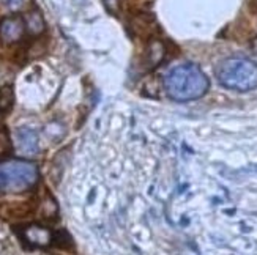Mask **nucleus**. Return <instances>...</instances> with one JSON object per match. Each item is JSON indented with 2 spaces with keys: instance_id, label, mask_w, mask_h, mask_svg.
I'll return each mask as SVG.
<instances>
[{
  "instance_id": "obj_8",
  "label": "nucleus",
  "mask_w": 257,
  "mask_h": 255,
  "mask_svg": "<svg viewBox=\"0 0 257 255\" xmlns=\"http://www.w3.org/2000/svg\"><path fill=\"white\" fill-rule=\"evenodd\" d=\"M24 21H26V29H27L30 37L37 38V37L43 35V32L46 30V22H44L43 13L38 8L30 10L29 13L24 16Z\"/></svg>"
},
{
  "instance_id": "obj_17",
  "label": "nucleus",
  "mask_w": 257,
  "mask_h": 255,
  "mask_svg": "<svg viewBox=\"0 0 257 255\" xmlns=\"http://www.w3.org/2000/svg\"><path fill=\"white\" fill-rule=\"evenodd\" d=\"M252 51L257 54V38H255V40H254V43H252Z\"/></svg>"
},
{
  "instance_id": "obj_19",
  "label": "nucleus",
  "mask_w": 257,
  "mask_h": 255,
  "mask_svg": "<svg viewBox=\"0 0 257 255\" xmlns=\"http://www.w3.org/2000/svg\"><path fill=\"white\" fill-rule=\"evenodd\" d=\"M4 2H7V0H4Z\"/></svg>"
},
{
  "instance_id": "obj_15",
  "label": "nucleus",
  "mask_w": 257,
  "mask_h": 255,
  "mask_svg": "<svg viewBox=\"0 0 257 255\" xmlns=\"http://www.w3.org/2000/svg\"><path fill=\"white\" fill-rule=\"evenodd\" d=\"M7 5L11 10H18L22 5V0H7Z\"/></svg>"
},
{
  "instance_id": "obj_7",
  "label": "nucleus",
  "mask_w": 257,
  "mask_h": 255,
  "mask_svg": "<svg viewBox=\"0 0 257 255\" xmlns=\"http://www.w3.org/2000/svg\"><path fill=\"white\" fill-rule=\"evenodd\" d=\"M166 46L160 38H150L147 43V51H145V68L155 70L163 63L166 57Z\"/></svg>"
},
{
  "instance_id": "obj_18",
  "label": "nucleus",
  "mask_w": 257,
  "mask_h": 255,
  "mask_svg": "<svg viewBox=\"0 0 257 255\" xmlns=\"http://www.w3.org/2000/svg\"><path fill=\"white\" fill-rule=\"evenodd\" d=\"M93 197H95V191H92L90 195H88V202H92V198H93Z\"/></svg>"
},
{
  "instance_id": "obj_2",
  "label": "nucleus",
  "mask_w": 257,
  "mask_h": 255,
  "mask_svg": "<svg viewBox=\"0 0 257 255\" xmlns=\"http://www.w3.org/2000/svg\"><path fill=\"white\" fill-rule=\"evenodd\" d=\"M218 82L240 93L257 88V63L244 57H229L222 60L216 68Z\"/></svg>"
},
{
  "instance_id": "obj_6",
  "label": "nucleus",
  "mask_w": 257,
  "mask_h": 255,
  "mask_svg": "<svg viewBox=\"0 0 257 255\" xmlns=\"http://www.w3.org/2000/svg\"><path fill=\"white\" fill-rule=\"evenodd\" d=\"M16 140L18 148L22 154H32L38 153V132L32 128H18L16 129Z\"/></svg>"
},
{
  "instance_id": "obj_9",
  "label": "nucleus",
  "mask_w": 257,
  "mask_h": 255,
  "mask_svg": "<svg viewBox=\"0 0 257 255\" xmlns=\"http://www.w3.org/2000/svg\"><path fill=\"white\" fill-rule=\"evenodd\" d=\"M133 30L138 37H152L156 32V22L150 15H139L133 19Z\"/></svg>"
},
{
  "instance_id": "obj_16",
  "label": "nucleus",
  "mask_w": 257,
  "mask_h": 255,
  "mask_svg": "<svg viewBox=\"0 0 257 255\" xmlns=\"http://www.w3.org/2000/svg\"><path fill=\"white\" fill-rule=\"evenodd\" d=\"M251 8L257 13V0H252V2H251Z\"/></svg>"
},
{
  "instance_id": "obj_13",
  "label": "nucleus",
  "mask_w": 257,
  "mask_h": 255,
  "mask_svg": "<svg viewBox=\"0 0 257 255\" xmlns=\"http://www.w3.org/2000/svg\"><path fill=\"white\" fill-rule=\"evenodd\" d=\"M43 214L44 217H49V219H54L55 214H57V203H55L51 194H48V202L46 200L43 202Z\"/></svg>"
},
{
  "instance_id": "obj_1",
  "label": "nucleus",
  "mask_w": 257,
  "mask_h": 255,
  "mask_svg": "<svg viewBox=\"0 0 257 255\" xmlns=\"http://www.w3.org/2000/svg\"><path fill=\"white\" fill-rule=\"evenodd\" d=\"M163 84L169 98L178 103L202 98L210 88L208 77L194 63H183L169 70L164 74Z\"/></svg>"
},
{
  "instance_id": "obj_3",
  "label": "nucleus",
  "mask_w": 257,
  "mask_h": 255,
  "mask_svg": "<svg viewBox=\"0 0 257 255\" xmlns=\"http://www.w3.org/2000/svg\"><path fill=\"white\" fill-rule=\"evenodd\" d=\"M38 181V167L35 164L13 159L0 164V194L24 192Z\"/></svg>"
},
{
  "instance_id": "obj_12",
  "label": "nucleus",
  "mask_w": 257,
  "mask_h": 255,
  "mask_svg": "<svg viewBox=\"0 0 257 255\" xmlns=\"http://www.w3.org/2000/svg\"><path fill=\"white\" fill-rule=\"evenodd\" d=\"M11 151H13V145H11L7 126H4L2 123H0V159L8 156Z\"/></svg>"
},
{
  "instance_id": "obj_5",
  "label": "nucleus",
  "mask_w": 257,
  "mask_h": 255,
  "mask_svg": "<svg viewBox=\"0 0 257 255\" xmlns=\"http://www.w3.org/2000/svg\"><path fill=\"white\" fill-rule=\"evenodd\" d=\"M26 30V21L21 15H10L0 21V40L5 44L19 43Z\"/></svg>"
},
{
  "instance_id": "obj_4",
  "label": "nucleus",
  "mask_w": 257,
  "mask_h": 255,
  "mask_svg": "<svg viewBox=\"0 0 257 255\" xmlns=\"http://www.w3.org/2000/svg\"><path fill=\"white\" fill-rule=\"evenodd\" d=\"M16 228V233L19 238L27 242L30 247H48L52 244V236L54 231H51L48 227L40 225V224H29L24 227Z\"/></svg>"
},
{
  "instance_id": "obj_10",
  "label": "nucleus",
  "mask_w": 257,
  "mask_h": 255,
  "mask_svg": "<svg viewBox=\"0 0 257 255\" xmlns=\"http://www.w3.org/2000/svg\"><path fill=\"white\" fill-rule=\"evenodd\" d=\"M15 104V92L11 85L0 87V117L7 115Z\"/></svg>"
},
{
  "instance_id": "obj_11",
  "label": "nucleus",
  "mask_w": 257,
  "mask_h": 255,
  "mask_svg": "<svg viewBox=\"0 0 257 255\" xmlns=\"http://www.w3.org/2000/svg\"><path fill=\"white\" fill-rule=\"evenodd\" d=\"M52 244L60 247V249H71L73 247V238H71V235L65 228H60L57 231H54Z\"/></svg>"
},
{
  "instance_id": "obj_14",
  "label": "nucleus",
  "mask_w": 257,
  "mask_h": 255,
  "mask_svg": "<svg viewBox=\"0 0 257 255\" xmlns=\"http://www.w3.org/2000/svg\"><path fill=\"white\" fill-rule=\"evenodd\" d=\"M106 8L110 11L112 15H117L118 13V8H120V0H103Z\"/></svg>"
}]
</instances>
